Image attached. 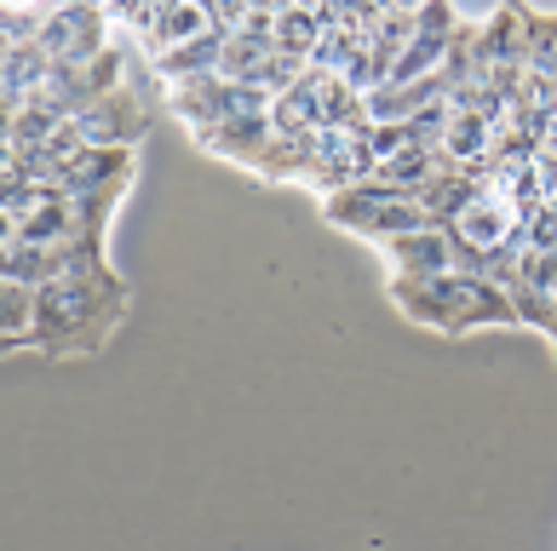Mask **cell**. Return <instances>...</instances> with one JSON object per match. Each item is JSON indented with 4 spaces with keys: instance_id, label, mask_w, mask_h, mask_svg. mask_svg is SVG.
<instances>
[{
    "instance_id": "7a4b0ae2",
    "label": "cell",
    "mask_w": 557,
    "mask_h": 551,
    "mask_svg": "<svg viewBox=\"0 0 557 551\" xmlns=\"http://www.w3.org/2000/svg\"><path fill=\"white\" fill-rule=\"evenodd\" d=\"M391 304H397L408 322H425V328H437L448 339H460L471 328H518L511 293L483 281V276H460V271L431 276V281L391 276Z\"/></svg>"
},
{
    "instance_id": "9c48e42d",
    "label": "cell",
    "mask_w": 557,
    "mask_h": 551,
    "mask_svg": "<svg viewBox=\"0 0 557 551\" xmlns=\"http://www.w3.org/2000/svg\"><path fill=\"white\" fill-rule=\"evenodd\" d=\"M201 35H213V7H201V0H161V24H156V40H150V58L178 52Z\"/></svg>"
},
{
    "instance_id": "6da1fadb",
    "label": "cell",
    "mask_w": 557,
    "mask_h": 551,
    "mask_svg": "<svg viewBox=\"0 0 557 551\" xmlns=\"http://www.w3.org/2000/svg\"><path fill=\"white\" fill-rule=\"evenodd\" d=\"M121 311H127V281H121L110 264L58 276V281L40 288L35 351H47V356H87V351H98V345L115 334Z\"/></svg>"
},
{
    "instance_id": "8992f818",
    "label": "cell",
    "mask_w": 557,
    "mask_h": 551,
    "mask_svg": "<svg viewBox=\"0 0 557 551\" xmlns=\"http://www.w3.org/2000/svg\"><path fill=\"white\" fill-rule=\"evenodd\" d=\"M133 167H138L133 150H75L64 161V173H58L52 190L58 196H104V190L133 184Z\"/></svg>"
},
{
    "instance_id": "30bf717a",
    "label": "cell",
    "mask_w": 557,
    "mask_h": 551,
    "mask_svg": "<svg viewBox=\"0 0 557 551\" xmlns=\"http://www.w3.org/2000/svg\"><path fill=\"white\" fill-rule=\"evenodd\" d=\"M317 40H322V12L317 7H282V17H276V52L311 58Z\"/></svg>"
},
{
    "instance_id": "52a82bcc",
    "label": "cell",
    "mask_w": 557,
    "mask_h": 551,
    "mask_svg": "<svg viewBox=\"0 0 557 551\" xmlns=\"http://www.w3.org/2000/svg\"><path fill=\"white\" fill-rule=\"evenodd\" d=\"M380 253L391 264V276L403 281H431V276H448L454 271V248H448V230H408L397 241H380Z\"/></svg>"
},
{
    "instance_id": "8fae6325",
    "label": "cell",
    "mask_w": 557,
    "mask_h": 551,
    "mask_svg": "<svg viewBox=\"0 0 557 551\" xmlns=\"http://www.w3.org/2000/svg\"><path fill=\"white\" fill-rule=\"evenodd\" d=\"M552 351H557V328H552Z\"/></svg>"
},
{
    "instance_id": "3957f363",
    "label": "cell",
    "mask_w": 557,
    "mask_h": 551,
    "mask_svg": "<svg viewBox=\"0 0 557 551\" xmlns=\"http://www.w3.org/2000/svg\"><path fill=\"white\" fill-rule=\"evenodd\" d=\"M322 213L350 236L368 241H397L408 230H431V213L420 208V190H397V184H357V190H339L322 201Z\"/></svg>"
},
{
    "instance_id": "ba28073f",
    "label": "cell",
    "mask_w": 557,
    "mask_h": 551,
    "mask_svg": "<svg viewBox=\"0 0 557 551\" xmlns=\"http://www.w3.org/2000/svg\"><path fill=\"white\" fill-rule=\"evenodd\" d=\"M224 52H231V35L213 29V35L190 40V47H178V52H161V58H150V70H156L161 87H184V80L219 75V70H224Z\"/></svg>"
},
{
    "instance_id": "5b68a950",
    "label": "cell",
    "mask_w": 557,
    "mask_h": 551,
    "mask_svg": "<svg viewBox=\"0 0 557 551\" xmlns=\"http://www.w3.org/2000/svg\"><path fill=\"white\" fill-rule=\"evenodd\" d=\"M196 145L219 161H236V167L259 173L271 145H276V127H271V115H236V121H219V127L196 133Z\"/></svg>"
},
{
    "instance_id": "277c9868",
    "label": "cell",
    "mask_w": 557,
    "mask_h": 551,
    "mask_svg": "<svg viewBox=\"0 0 557 551\" xmlns=\"http://www.w3.org/2000/svg\"><path fill=\"white\" fill-rule=\"evenodd\" d=\"M35 47H47L52 64H92V58H104L115 47L110 40V12H98V7H52Z\"/></svg>"
}]
</instances>
